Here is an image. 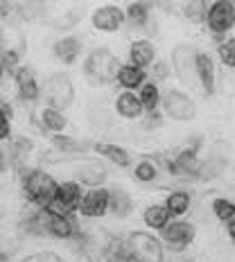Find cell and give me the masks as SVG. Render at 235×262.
I'll list each match as a JSON object with an SVG mask.
<instances>
[{
    "label": "cell",
    "mask_w": 235,
    "mask_h": 262,
    "mask_svg": "<svg viewBox=\"0 0 235 262\" xmlns=\"http://www.w3.org/2000/svg\"><path fill=\"white\" fill-rule=\"evenodd\" d=\"M167 75H170V68H167V63H156L154 73H152V81L156 84L158 79H165Z\"/></svg>",
    "instance_id": "37"
},
{
    "label": "cell",
    "mask_w": 235,
    "mask_h": 262,
    "mask_svg": "<svg viewBox=\"0 0 235 262\" xmlns=\"http://www.w3.org/2000/svg\"><path fill=\"white\" fill-rule=\"evenodd\" d=\"M199 165H201V158H199V149L195 147H185L177 154V158L170 163V172L174 177H181V179H195L199 174Z\"/></svg>",
    "instance_id": "12"
},
{
    "label": "cell",
    "mask_w": 235,
    "mask_h": 262,
    "mask_svg": "<svg viewBox=\"0 0 235 262\" xmlns=\"http://www.w3.org/2000/svg\"><path fill=\"white\" fill-rule=\"evenodd\" d=\"M116 113L124 120H140L143 113H145V108H143V104H140V100H138L136 93L122 91L116 97Z\"/></svg>",
    "instance_id": "18"
},
{
    "label": "cell",
    "mask_w": 235,
    "mask_h": 262,
    "mask_svg": "<svg viewBox=\"0 0 235 262\" xmlns=\"http://www.w3.org/2000/svg\"><path fill=\"white\" fill-rule=\"evenodd\" d=\"M143 222L147 228H152V231H158L161 233L163 228L167 226V224L172 222V215L167 212L165 204H149L143 212Z\"/></svg>",
    "instance_id": "20"
},
{
    "label": "cell",
    "mask_w": 235,
    "mask_h": 262,
    "mask_svg": "<svg viewBox=\"0 0 235 262\" xmlns=\"http://www.w3.org/2000/svg\"><path fill=\"white\" fill-rule=\"evenodd\" d=\"M104 179H106V167H104V163L91 161V158L81 161V165H79V170H77V183L91 185V188H102Z\"/></svg>",
    "instance_id": "17"
},
{
    "label": "cell",
    "mask_w": 235,
    "mask_h": 262,
    "mask_svg": "<svg viewBox=\"0 0 235 262\" xmlns=\"http://www.w3.org/2000/svg\"><path fill=\"white\" fill-rule=\"evenodd\" d=\"M7 48H5V39H3V32H0V54H3Z\"/></svg>",
    "instance_id": "41"
},
{
    "label": "cell",
    "mask_w": 235,
    "mask_h": 262,
    "mask_svg": "<svg viewBox=\"0 0 235 262\" xmlns=\"http://www.w3.org/2000/svg\"><path fill=\"white\" fill-rule=\"evenodd\" d=\"M206 25L217 39H226V34L235 27V3L231 0H215L208 5Z\"/></svg>",
    "instance_id": "5"
},
{
    "label": "cell",
    "mask_w": 235,
    "mask_h": 262,
    "mask_svg": "<svg viewBox=\"0 0 235 262\" xmlns=\"http://www.w3.org/2000/svg\"><path fill=\"white\" fill-rule=\"evenodd\" d=\"M20 262H66V260L59 253H54V251H39V253L27 255Z\"/></svg>",
    "instance_id": "34"
},
{
    "label": "cell",
    "mask_w": 235,
    "mask_h": 262,
    "mask_svg": "<svg viewBox=\"0 0 235 262\" xmlns=\"http://www.w3.org/2000/svg\"><path fill=\"white\" fill-rule=\"evenodd\" d=\"M195 237H197V226L185 220H172L161 231V244H165L170 251L188 249L195 242Z\"/></svg>",
    "instance_id": "7"
},
{
    "label": "cell",
    "mask_w": 235,
    "mask_h": 262,
    "mask_svg": "<svg viewBox=\"0 0 235 262\" xmlns=\"http://www.w3.org/2000/svg\"><path fill=\"white\" fill-rule=\"evenodd\" d=\"M197 81H199L204 95H212L217 89V68L212 54L197 50Z\"/></svg>",
    "instance_id": "13"
},
{
    "label": "cell",
    "mask_w": 235,
    "mask_h": 262,
    "mask_svg": "<svg viewBox=\"0 0 235 262\" xmlns=\"http://www.w3.org/2000/svg\"><path fill=\"white\" fill-rule=\"evenodd\" d=\"M127 242L129 260L131 262H163V244L161 239L149 235V233H134Z\"/></svg>",
    "instance_id": "4"
},
{
    "label": "cell",
    "mask_w": 235,
    "mask_h": 262,
    "mask_svg": "<svg viewBox=\"0 0 235 262\" xmlns=\"http://www.w3.org/2000/svg\"><path fill=\"white\" fill-rule=\"evenodd\" d=\"M152 14H149V5L147 3H129L124 9V20L131 27H145L149 23Z\"/></svg>",
    "instance_id": "27"
},
{
    "label": "cell",
    "mask_w": 235,
    "mask_h": 262,
    "mask_svg": "<svg viewBox=\"0 0 235 262\" xmlns=\"http://www.w3.org/2000/svg\"><path fill=\"white\" fill-rule=\"evenodd\" d=\"M48 215V233L57 239H70L77 235V226H75L73 217L63 215V212H57L54 208H46Z\"/></svg>",
    "instance_id": "15"
},
{
    "label": "cell",
    "mask_w": 235,
    "mask_h": 262,
    "mask_svg": "<svg viewBox=\"0 0 235 262\" xmlns=\"http://www.w3.org/2000/svg\"><path fill=\"white\" fill-rule=\"evenodd\" d=\"M41 124H43V129L52 131V134L57 136V134H61V131L66 129L68 120H66V116H63L61 111H57V108L43 106V108H41Z\"/></svg>",
    "instance_id": "28"
},
{
    "label": "cell",
    "mask_w": 235,
    "mask_h": 262,
    "mask_svg": "<svg viewBox=\"0 0 235 262\" xmlns=\"http://www.w3.org/2000/svg\"><path fill=\"white\" fill-rule=\"evenodd\" d=\"M43 97H46L48 106L57 108H68L75 100V89H73V81H70L68 75L63 73H52L48 75L46 84H43Z\"/></svg>",
    "instance_id": "3"
},
{
    "label": "cell",
    "mask_w": 235,
    "mask_h": 262,
    "mask_svg": "<svg viewBox=\"0 0 235 262\" xmlns=\"http://www.w3.org/2000/svg\"><path fill=\"white\" fill-rule=\"evenodd\" d=\"M172 68L179 79L193 86V81L197 79V48L188 46V43H181V46L174 48Z\"/></svg>",
    "instance_id": "8"
},
{
    "label": "cell",
    "mask_w": 235,
    "mask_h": 262,
    "mask_svg": "<svg viewBox=\"0 0 235 262\" xmlns=\"http://www.w3.org/2000/svg\"><path fill=\"white\" fill-rule=\"evenodd\" d=\"M91 23L97 32H104V34H113L118 32L124 23V12L116 5H102L97 7L91 16Z\"/></svg>",
    "instance_id": "11"
},
{
    "label": "cell",
    "mask_w": 235,
    "mask_h": 262,
    "mask_svg": "<svg viewBox=\"0 0 235 262\" xmlns=\"http://www.w3.org/2000/svg\"><path fill=\"white\" fill-rule=\"evenodd\" d=\"M14 81L16 89H18V97L23 102H36L41 97V86L34 77V70L27 68V66H18L14 70Z\"/></svg>",
    "instance_id": "14"
},
{
    "label": "cell",
    "mask_w": 235,
    "mask_h": 262,
    "mask_svg": "<svg viewBox=\"0 0 235 262\" xmlns=\"http://www.w3.org/2000/svg\"><path fill=\"white\" fill-rule=\"evenodd\" d=\"M138 100H140V104H143L145 113H154L156 108L161 106V100H163L158 84H154V81H145L138 91Z\"/></svg>",
    "instance_id": "26"
},
{
    "label": "cell",
    "mask_w": 235,
    "mask_h": 262,
    "mask_svg": "<svg viewBox=\"0 0 235 262\" xmlns=\"http://www.w3.org/2000/svg\"><path fill=\"white\" fill-rule=\"evenodd\" d=\"M81 196H84V192H81V183H77V181H63V183H59L52 206H54V210H57V212L70 215V212L79 210Z\"/></svg>",
    "instance_id": "10"
},
{
    "label": "cell",
    "mask_w": 235,
    "mask_h": 262,
    "mask_svg": "<svg viewBox=\"0 0 235 262\" xmlns=\"http://www.w3.org/2000/svg\"><path fill=\"white\" fill-rule=\"evenodd\" d=\"M12 136V122H9V116L3 106H0V140H7Z\"/></svg>",
    "instance_id": "35"
},
{
    "label": "cell",
    "mask_w": 235,
    "mask_h": 262,
    "mask_svg": "<svg viewBox=\"0 0 235 262\" xmlns=\"http://www.w3.org/2000/svg\"><path fill=\"white\" fill-rule=\"evenodd\" d=\"M5 167H7V158H5V151L0 149V174L5 172Z\"/></svg>",
    "instance_id": "40"
},
{
    "label": "cell",
    "mask_w": 235,
    "mask_h": 262,
    "mask_svg": "<svg viewBox=\"0 0 235 262\" xmlns=\"http://www.w3.org/2000/svg\"><path fill=\"white\" fill-rule=\"evenodd\" d=\"M134 262H136V260H134Z\"/></svg>",
    "instance_id": "43"
},
{
    "label": "cell",
    "mask_w": 235,
    "mask_h": 262,
    "mask_svg": "<svg viewBox=\"0 0 235 262\" xmlns=\"http://www.w3.org/2000/svg\"><path fill=\"white\" fill-rule=\"evenodd\" d=\"M190 206H193V196H190V192H185V190H172L165 196V208L172 217H183L190 210Z\"/></svg>",
    "instance_id": "25"
},
{
    "label": "cell",
    "mask_w": 235,
    "mask_h": 262,
    "mask_svg": "<svg viewBox=\"0 0 235 262\" xmlns=\"http://www.w3.org/2000/svg\"><path fill=\"white\" fill-rule=\"evenodd\" d=\"M206 14H208V3H204V0H193V3L183 5V16L190 23H206Z\"/></svg>",
    "instance_id": "31"
},
{
    "label": "cell",
    "mask_w": 235,
    "mask_h": 262,
    "mask_svg": "<svg viewBox=\"0 0 235 262\" xmlns=\"http://www.w3.org/2000/svg\"><path fill=\"white\" fill-rule=\"evenodd\" d=\"M16 9H18V5H14V3H0V16H3V18L14 16Z\"/></svg>",
    "instance_id": "38"
},
{
    "label": "cell",
    "mask_w": 235,
    "mask_h": 262,
    "mask_svg": "<svg viewBox=\"0 0 235 262\" xmlns=\"http://www.w3.org/2000/svg\"><path fill=\"white\" fill-rule=\"evenodd\" d=\"M109 201H111V192L106 188H91L89 192H84L79 204L81 217H89V220H97V217H104L109 212Z\"/></svg>",
    "instance_id": "9"
},
{
    "label": "cell",
    "mask_w": 235,
    "mask_h": 262,
    "mask_svg": "<svg viewBox=\"0 0 235 262\" xmlns=\"http://www.w3.org/2000/svg\"><path fill=\"white\" fill-rule=\"evenodd\" d=\"M226 233H228V237H231V242H235V217L226 224Z\"/></svg>",
    "instance_id": "39"
},
{
    "label": "cell",
    "mask_w": 235,
    "mask_h": 262,
    "mask_svg": "<svg viewBox=\"0 0 235 262\" xmlns=\"http://www.w3.org/2000/svg\"><path fill=\"white\" fill-rule=\"evenodd\" d=\"M91 149H95L100 156L109 158V161H111L113 165H118V167H129L131 165L129 151L124 149V147H120V145H113V143H93Z\"/></svg>",
    "instance_id": "21"
},
{
    "label": "cell",
    "mask_w": 235,
    "mask_h": 262,
    "mask_svg": "<svg viewBox=\"0 0 235 262\" xmlns=\"http://www.w3.org/2000/svg\"><path fill=\"white\" fill-rule=\"evenodd\" d=\"M20 185H23V194L27 196V201H32L39 210L50 208L54 204L59 183L46 170H25L20 177Z\"/></svg>",
    "instance_id": "1"
},
{
    "label": "cell",
    "mask_w": 235,
    "mask_h": 262,
    "mask_svg": "<svg viewBox=\"0 0 235 262\" xmlns=\"http://www.w3.org/2000/svg\"><path fill=\"white\" fill-rule=\"evenodd\" d=\"M217 57L226 68H235V36H226L217 43Z\"/></svg>",
    "instance_id": "32"
},
{
    "label": "cell",
    "mask_w": 235,
    "mask_h": 262,
    "mask_svg": "<svg viewBox=\"0 0 235 262\" xmlns=\"http://www.w3.org/2000/svg\"><path fill=\"white\" fill-rule=\"evenodd\" d=\"M122 68L120 59L109 48H95L84 61V75L91 84L104 86L118 79V73Z\"/></svg>",
    "instance_id": "2"
},
{
    "label": "cell",
    "mask_w": 235,
    "mask_h": 262,
    "mask_svg": "<svg viewBox=\"0 0 235 262\" xmlns=\"http://www.w3.org/2000/svg\"><path fill=\"white\" fill-rule=\"evenodd\" d=\"M145 79H147L145 70L136 68V66H131V63H124L122 68H120V73H118V84L122 86L124 91H131V93H134L136 89L140 91V86L145 84Z\"/></svg>",
    "instance_id": "22"
},
{
    "label": "cell",
    "mask_w": 235,
    "mask_h": 262,
    "mask_svg": "<svg viewBox=\"0 0 235 262\" xmlns=\"http://www.w3.org/2000/svg\"><path fill=\"white\" fill-rule=\"evenodd\" d=\"M156 177H158V167L152 161H140L134 167V179L140 183H152V181H156Z\"/></svg>",
    "instance_id": "33"
},
{
    "label": "cell",
    "mask_w": 235,
    "mask_h": 262,
    "mask_svg": "<svg viewBox=\"0 0 235 262\" xmlns=\"http://www.w3.org/2000/svg\"><path fill=\"white\" fill-rule=\"evenodd\" d=\"M210 210L217 222L228 224L235 217V201L228 199V196H215V199L210 201Z\"/></svg>",
    "instance_id": "30"
},
{
    "label": "cell",
    "mask_w": 235,
    "mask_h": 262,
    "mask_svg": "<svg viewBox=\"0 0 235 262\" xmlns=\"http://www.w3.org/2000/svg\"><path fill=\"white\" fill-rule=\"evenodd\" d=\"M226 167H228V158H226V156H222V154H212V156H208V158H204V161H201L197 179H204V181H212V179L222 177Z\"/></svg>",
    "instance_id": "23"
},
{
    "label": "cell",
    "mask_w": 235,
    "mask_h": 262,
    "mask_svg": "<svg viewBox=\"0 0 235 262\" xmlns=\"http://www.w3.org/2000/svg\"><path fill=\"white\" fill-rule=\"evenodd\" d=\"M52 52L59 61L63 63H75L81 54V41L77 36H63L52 46Z\"/></svg>",
    "instance_id": "19"
},
{
    "label": "cell",
    "mask_w": 235,
    "mask_h": 262,
    "mask_svg": "<svg viewBox=\"0 0 235 262\" xmlns=\"http://www.w3.org/2000/svg\"><path fill=\"white\" fill-rule=\"evenodd\" d=\"M3 75H5V66L0 63V79H3Z\"/></svg>",
    "instance_id": "42"
},
{
    "label": "cell",
    "mask_w": 235,
    "mask_h": 262,
    "mask_svg": "<svg viewBox=\"0 0 235 262\" xmlns=\"http://www.w3.org/2000/svg\"><path fill=\"white\" fill-rule=\"evenodd\" d=\"M156 59V46L149 39H136L129 46V63L136 68H147Z\"/></svg>",
    "instance_id": "16"
},
{
    "label": "cell",
    "mask_w": 235,
    "mask_h": 262,
    "mask_svg": "<svg viewBox=\"0 0 235 262\" xmlns=\"http://www.w3.org/2000/svg\"><path fill=\"white\" fill-rule=\"evenodd\" d=\"M0 63L5 66V70L7 68H18V52L16 50H5L0 54Z\"/></svg>",
    "instance_id": "36"
},
{
    "label": "cell",
    "mask_w": 235,
    "mask_h": 262,
    "mask_svg": "<svg viewBox=\"0 0 235 262\" xmlns=\"http://www.w3.org/2000/svg\"><path fill=\"white\" fill-rule=\"evenodd\" d=\"M52 145H54V149H59L61 154H68V156H77V154H84L86 149H91V145L81 143L77 138H70V136H63V134L54 136Z\"/></svg>",
    "instance_id": "29"
},
{
    "label": "cell",
    "mask_w": 235,
    "mask_h": 262,
    "mask_svg": "<svg viewBox=\"0 0 235 262\" xmlns=\"http://www.w3.org/2000/svg\"><path fill=\"white\" fill-rule=\"evenodd\" d=\"M161 106L165 111L167 118L177 120V122H190L197 116V104L195 100L188 95V93L179 91V89H170L163 95Z\"/></svg>",
    "instance_id": "6"
},
{
    "label": "cell",
    "mask_w": 235,
    "mask_h": 262,
    "mask_svg": "<svg viewBox=\"0 0 235 262\" xmlns=\"http://www.w3.org/2000/svg\"><path fill=\"white\" fill-rule=\"evenodd\" d=\"M109 192H111L109 210H111L116 217H120V220L129 217L131 210H134V199H131V194L127 192V190H122V188H113V190H109Z\"/></svg>",
    "instance_id": "24"
}]
</instances>
